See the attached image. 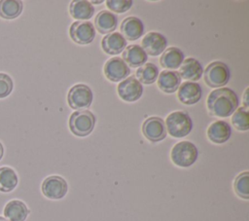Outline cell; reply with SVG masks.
I'll return each mask as SVG.
<instances>
[{
  "label": "cell",
  "mask_w": 249,
  "mask_h": 221,
  "mask_svg": "<svg viewBox=\"0 0 249 221\" xmlns=\"http://www.w3.org/2000/svg\"><path fill=\"white\" fill-rule=\"evenodd\" d=\"M159 76V68L152 62H147L136 70V79L143 84L151 85L156 82Z\"/></svg>",
  "instance_id": "26"
},
{
  "label": "cell",
  "mask_w": 249,
  "mask_h": 221,
  "mask_svg": "<svg viewBox=\"0 0 249 221\" xmlns=\"http://www.w3.org/2000/svg\"><path fill=\"white\" fill-rule=\"evenodd\" d=\"M69 13L74 19L88 20L93 16L94 7L87 0H73L69 6Z\"/></svg>",
  "instance_id": "22"
},
{
  "label": "cell",
  "mask_w": 249,
  "mask_h": 221,
  "mask_svg": "<svg viewBox=\"0 0 249 221\" xmlns=\"http://www.w3.org/2000/svg\"><path fill=\"white\" fill-rule=\"evenodd\" d=\"M142 93V84L136 79L135 76H129L118 85V94L123 100L126 102H133L138 100Z\"/></svg>",
  "instance_id": "11"
},
{
  "label": "cell",
  "mask_w": 249,
  "mask_h": 221,
  "mask_svg": "<svg viewBox=\"0 0 249 221\" xmlns=\"http://www.w3.org/2000/svg\"><path fill=\"white\" fill-rule=\"evenodd\" d=\"M234 191L238 197L244 200L249 199V172L244 171L239 173L233 183Z\"/></svg>",
  "instance_id": "28"
},
{
  "label": "cell",
  "mask_w": 249,
  "mask_h": 221,
  "mask_svg": "<svg viewBox=\"0 0 249 221\" xmlns=\"http://www.w3.org/2000/svg\"><path fill=\"white\" fill-rule=\"evenodd\" d=\"M167 46V40L161 33L151 31L147 33L141 42V48L147 55L157 56L163 53Z\"/></svg>",
  "instance_id": "12"
},
{
  "label": "cell",
  "mask_w": 249,
  "mask_h": 221,
  "mask_svg": "<svg viewBox=\"0 0 249 221\" xmlns=\"http://www.w3.org/2000/svg\"><path fill=\"white\" fill-rule=\"evenodd\" d=\"M239 100L236 93L230 88H219L212 91L206 100L208 112L211 116L229 117L238 107Z\"/></svg>",
  "instance_id": "1"
},
{
  "label": "cell",
  "mask_w": 249,
  "mask_h": 221,
  "mask_svg": "<svg viewBox=\"0 0 249 221\" xmlns=\"http://www.w3.org/2000/svg\"><path fill=\"white\" fill-rule=\"evenodd\" d=\"M43 195L50 200H60L68 191V184L64 178L58 175L47 177L41 186Z\"/></svg>",
  "instance_id": "7"
},
{
  "label": "cell",
  "mask_w": 249,
  "mask_h": 221,
  "mask_svg": "<svg viewBox=\"0 0 249 221\" xmlns=\"http://www.w3.org/2000/svg\"><path fill=\"white\" fill-rule=\"evenodd\" d=\"M133 2L130 0H108L106 1V5L114 13H124L129 10L132 6Z\"/></svg>",
  "instance_id": "29"
},
{
  "label": "cell",
  "mask_w": 249,
  "mask_h": 221,
  "mask_svg": "<svg viewBox=\"0 0 249 221\" xmlns=\"http://www.w3.org/2000/svg\"><path fill=\"white\" fill-rule=\"evenodd\" d=\"M202 73V65L197 59L194 57H188L184 59L182 64L180 65L179 75L181 79H185L190 82L198 81L201 78Z\"/></svg>",
  "instance_id": "18"
},
{
  "label": "cell",
  "mask_w": 249,
  "mask_h": 221,
  "mask_svg": "<svg viewBox=\"0 0 249 221\" xmlns=\"http://www.w3.org/2000/svg\"><path fill=\"white\" fill-rule=\"evenodd\" d=\"M177 96L179 101L186 105H193L197 103L202 96V90L199 84L186 81L181 83L178 88Z\"/></svg>",
  "instance_id": "13"
},
{
  "label": "cell",
  "mask_w": 249,
  "mask_h": 221,
  "mask_svg": "<svg viewBox=\"0 0 249 221\" xmlns=\"http://www.w3.org/2000/svg\"><path fill=\"white\" fill-rule=\"evenodd\" d=\"M231 134V126L223 120L213 122L207 129V136L209 140L216 144L225 143L230 139Z\"/></svg>",
  "instance_id": "15"
},
{
  "label": "cell",
  "mask_w": 249,
  "mask_h": 221,
  "mask_svg": "<svg viewBox=\"0 0 249 221\" xmlns=\"http://www.w3.org/2000/svg\"><path fill=\"white\" fill-rule=\"evenodd\" d=\"M183 52L177 47H170L163 51L160 57V63L167 69L179 68L184 60Z\"/></svg>",
  "instance_id": "23"
},
{
  "label": "cell",
  "mask_w": 249,
  "mask_h": 221,
  "mask_svg": "<svg viewBox=\"0 0 249 221\" xmlns=\"http://www.w3.org/2000/svg\"><path fill=\"white\" fill-rule=\"evenodd\" d=\"M248 92H249V88H246L244 94H243V107L248 108Z\"/></svg>",
  "instance_id": "31"
},
{
  "label": "cell",
  "mask_w": 249,
  "mask_h": 221,
  "mask_svg": "<svg viewBox=\"0 0 249 221\" xmlns=\"http://www.w3.org/2000/svg\"><path fill=\"white\" fill-rule=\"evenodd\" d=\"M166 131L175 138L185 137L193 129V121L190 115L184 111H175L165 119Z\"/></svg>",
  "instance_id": "2"
},
{
  "label": "cell",
  "mask_w": 249,
  "mask_h": 221,
  "mask_svg": "<svg viewBox=\"0 0 249 221\" xmlns=\"http://www.w3.org/2000/svg\"><path fill=\"white\" fill-rule=\"evenodd\" d=\"M102 2H103V1L101 0V1H91L90 3H91V4H101Z\"/></svg>",
  "instance_id": "33"
},
{
  "label": "cell",
  "mask_w": 249,
  "mask_h": 221,
  "mask_svg": "<svg viewBox=\"0 0 249 221\" xmlns=\"http://www.w3.org/2000/svg\"><path fill=\"white\" fill-rule=\"evenodd\" d=\"M68 125L73 134L85 137L93 130L95 126V116L89 110L75 111L71 114Z\"/></svg>",
  "instance_id": "4"
},
{
  "label": "cell",
  "mask_w": 249,
  "mask_h": 221,
  "mask_svg": "<svg viewBox=\"0 0 249 221\" xmlns=\"http://www.w3.org/2000/svg\"><path fill=\"white\" fill-rule=\"evenodd\" d=\"M18 178L16 171L9 166L0 167V191L12 192L18 185Z\"/></svg>",
  "instance_id": "25"
},
{
  "label": "cell",
  "mask_w": 249,
  "mask_h": 221,
  "mask_svg": "<svg viewBox=\"0 0 249 221\" xmlns=\"http://www.w3.org/2000/svg\"><path fill=\"white\" fill-rule=\"evenodd\" d=\"M122 59L128 67H140L146 63L148 59L147 54L139 45H129L123 52Z\"/></svg>",
  "instance_id": "16"
},
{
  "label": "cell",
  "mask_w": 249,
  "mask_h": 221,
  "mask_svg": "<svg viewBox=\"0 0 249 221\" xmlns=\"http://www.w3.org/2000/svg\"><path fill=\"white\" fill-rule=\"evenodd\" d=\"M3 155H4V147H3L2 143L0 142V161L3 158Z\"/></svg>",
  "instance_id": "32"
},
{
  "label": "cell",
  "mask_w": 249,
  "mask_h": 221,
  "mask_svg": "<svg viewBox=\"0 0 249 221\" xmlns=\"http://www.w3.org/2000/svg\"><path fill=\"white\" fill-rule=\"evenodd\" d=\"M0 221H8L6 218H4V217H2V216H0Z\"/></svg>",
  "instance_id": "34"
},
{
  "label": "cell",
  "mask_w": 249,
  "mask_h": 221,
  "mask_svg": "<svg viewBox=\"0 0 249 221\" xmlns=\"http://www.w3.org/2000/svg\"><path fill=\"white\" fill-rule=\"evenodd\" d=\"M181 77L179 72L174 70H163L158 76V87L165 93L176 92L181 85Z\"/></svg>",
  "instance_id": "17"
},
{
  "label": "cell",
  "mask_w": 249,
  "mask_h": 221,
  "mask_svg": "<svg viewBox=\"0 0 249 221\" xmlns=\"http://www.w3.org/2000/svg\"><path fill=\"white\" fill-rule=\"evenodd\" d=\"M230 77V68L222 61H213L209 63L203 71L204 81L210 88H223L229 82Z\"/></svg>",
  "instance_id": "5"
},
{
  "label": "cell",
  "mask_w": 249,
  "mask_h": 221,
  "mask_svg": "<svg viewBox=\"0 0 249 221\" xmlns=\"http://www.w3.org/2000/svg\"><path fill=\"white\" fill-rule=\"evenodd\" d=\"M144 33V24L137 17H127L121 24V34L124 39L135 41Z\"/></svg>",
  "instance_id": "14"
},
{
  "label": "cell",
  "mask_w": 249,
  "mask_h": 221,
  "mask_svg": "<svg viewBox=\"0 0 249 221\" xmlns=\"http://www.w3.org/2000/svg\"><path fill=\"white\" fill-rule=\"evenodd\" d=\"M23 9L22 2L19 0H1L0 17L5 19H14L21 14Z\"/></svg>",
  "instance_id": "24"
},
{
  "label": "cell",
  "mask_w": 249,
  "mask_h": 221,
  "mask_svg": "<svg viewBox=\"0 0 249 221\" xmlns=\"http://www.w3.org/2000/svg\"><path fill=\"white\" fill-rule=\"evenodd\" d=\"M14 82L6 73H0V98L7 97L13 91Z\"/></svg>",
  "instance_id": "30"
},
{
  "label": "cell",
  "mask_w": 249,
  "mask_h": 221,
  "mask_svg": "<svg viewBox=\"0 0 249 221\" xmlns=\"http://www.w3.org/2000/svg\"><path fill=\"white\" fill-rule=\"evenodd\" d=\"M93 98V93L90 88L84 84L73 86L67 94V102L74 110L87 109L90 106Z\"/></svg>",
  "instance_id": "6"
},
{
  "label": "cell",
  "mask_w": 249,
  "mask_h": 221,
  "mask_svg": "<svg viewBox=\"0 0 249 221\" xmlns=\"http://www.w3.org/2000/svg\"><path fill=\"white\" fill-rule=\"evenodd\" d=\"M198 151L191 141H180L171 149L170 158L172 163L180 167H189L197 160Z\"/></svg>",
  "instance_id": "3"
},
{
  "label": "cell",
  "mask_w": 249,
  "mask_h": 221,
  "mask_svg": "<svg viewBox=\"0 0 249 221\" xmlns=\"http://www.w3.org/2000/svg\"><path fill=\"white\" fill-rule=\"evenodd\" d=\"M117 25H118V18L112 12L103 10L99 12L95 17L94 28H96L99 33H102V34L112 33L117 28Z\"/></svg>",
  "instance_id": "20"
},
{
  "label": "cell",
  "mask_w": 249,
  "mask_h": 221,
  "mask_svg": "<svg viewBox=\"0 0 249 221\" xmlns=\"http://www.w3.org/2000/svg\"><path fill=\"white\" fill-rule=\"evenodd\" d=\"M248 108L237 107V109L232 113L231 123L233 127L240 131H246L249 129V118H248Z\"/></svg>",
  "instance_id": "27"
},
{
  "label": "cell",
  "mask_w": 249,
  "mask_h": 221,
  "mask_svg": "<svg viewBox=\"0 0 249 221\" xmlns=\"http://www.w3.org/2000/svg\"><path fill=\"white\" fill-rule=\"evenodd\" d=\"M28 214L29 209L19 200H12L4 207V216L8 221H25Z\"/></svg>",
  "instance_id": "21"
},
{
  "label": "cell",
  "mask_w": 249,
  "mask_h": 221,
  "mask_svg": "<svg viewBox=\"0 0 249 221\" xmlns=\"http://www.w3.org/2000/svg\"><path fill=\"white\" fill-rule=\"evenodd\" d=\"M142 133L151 142L163 140L167 134L164 121L160 117L146 119L142 125Z\"/></svg>",
  "instance_id": "10"
},
{
  "label": "cell",
  "mask_w": 249,
  "mask_h": 221,
  "mask_svg": "<svg viewBox=\"0 0 249 221\" xmlns=\"http://www.w3.org/2000/svg\"><path fill=\"white\" fill-rule=\"evenodd\" d=\"M71 39L79 45L90 44L95 37V28L90 21L76 20L69 29Z\"/></svg>",
  "instance_id": "8"
},
{
  "label": "cell",
  "mask_w": 249,
  "mask_h": 221,
  "mask_svg": "<svg viewBox=\"0 0 249 221\" xmlns=\"http://www.w3.org/2000/svg\"><path fill=\"white\" fill-rule=\"evenodd\" d=\"M103 72L109 81L118 83L124 80L130 74V68L125 64L122 57L115 56L109 58L105 62Z\"/></svg>",
  "instance_id": "9"
},
{
  "label": "cell",
  "mask_w": 249,
  "mask_h": 221,
  "mask_svg": "<svg viewBox=\"0 0 249 221\" xmlns=\"http://www.w3.org/2000/svg\"><path fill=\"white\" fill-rule=\"evenodd\" d=\"M126 40L120 32H112L103 37L101 47L108 55H118L125 49Z\"/></svg>",
  "instance_id": "19"
}]
</instances>
